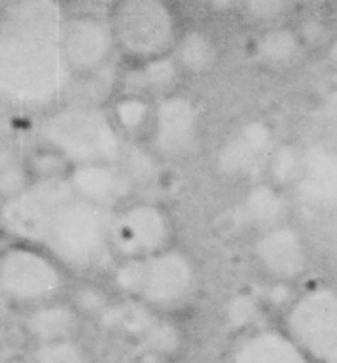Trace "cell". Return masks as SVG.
<instances>
[{"mask_svg":"<svg viewBox=\"0 0 337 363\" xmlns=\"http://www.w3.org/2000/svg\"><path fill=\"white\" fill-rule=\"evenodd\" d=\"M67 74L59 25L53 28L46 14H23L0 25V94L20 105H46Z\"/></svg>","mask_w":337,"mask_h":363,"instance_id":"cell-1","label":"cell"},{"mask_svg":"<svg viewBox=\"0 0 337 363\" xmlns=\"http://www.w3.org/2000/svg\"><path fill=\"white\" fill-rule=\"evenodd\" d=\"M110 216L112 209L73 191L55 211L41 243L60 266L92 268L112 254Z\"/></svg>","mask_w":337,"mask_h":363,"instance_id":"cell-2","label":"cell"},{"mask_svg":"<svg viewBox=\"0 0 337 363\" xmlns=\"http://www.w3.org/2000/svg\"><path fill=\"white\" fill-rule=\"evenodd\" d=\"M106 21L116 50L133 66L170 57L183 34L176 11L160 0H124Z\"/></svg>","mask_w":337,"mask_h":363,"instance_id":"cell-3","label":"cell"},{"mask_svg":"<svg viewBox=\"0 0 337 363\" xmlns=\"http://www.w3.org/2000/svg\"><path fill=\"white\" fill-rule=\"evenodd\" d=\"M117 282L144 305L163 311L190 301L197 273L187 255L170 247L148 259L123 262Z\"/></svg>","mask_w":337,"mask_h":363,"instance_id":"cell-4","label":"cell"},{"mask_svg":"<svg viewBox=\"0 0 337 363\" xmlns=\"http://www.w3.org/2000/svg\"><path fill=\"white\" fill-rule=\"evenodd\" d=\"M48 147L73 167L109 163L116 152V126L91 108H66L53 113L43 126Z\"/></svg>","mask_w":337,"mask_h":363,"instance_id":"cell-5","label":"cell"},{"mask_svg":"<svg viewBox=\"0 0 337 363\" xmlns=\"http://www.w3.org/2000/svg\"><path fill=\"white\" fill-rule=\"evenodd\" d=\"M62 286V266L35 245L20 241L0 255V291L13 300L48 303Z\"/></svg>","mask_w":337,"mask_h":363,"instance_id":"cell-6","label":"cell"},{"mask_svg":"<svg viewBox=\"0 0 337 363\" xmlns=\"http://www.w3.org/2000/svg\"><path fill=\"white\" fill-rule=\"evenodd\" d=\"M172 222L165 209L149 202H131L112 211L110 250L121 262L140 261L170 248Z\"/></svg>","mask_w":337,"mask_h":363,"instance_id":"cell-7","label":"cell"},{"mask_svg":"<svg viewBox=\"0 0 337 363\" xmlns=\"http://www.w3.org/2000/svg\"><path fill=\"white\" fill-rule=\"evenodd\" d=\"M73 194L67 179L32 181L14 197L6 199L2 218L7 229L23 243H39L45 238L59 206Z\"/></svg>","mask_w":337,"mask_h":363,"instance_id":"cell-8","label":"cell"},{"mask_svg":"<svg viewBox=\"0 0 337 363\" xmlns=\"http://www.w3.org/2000/svg\"><path fill=\"white\" fill-rule=\"evenodd\" d=\"M59 41L71 73H94L116 50L109 21L92 14L67 16L59 23Z\"/></svg>","mask_w":337,"mask_h":363,"instance_id":"cell-9","label":"cell"},{"mask_svg":"<svg viewBox=\"0 0 337 363\" xmlns=\"http://www.w3.org/2000/svg\"><path fill=\"white\" fill-rule=\"evenodd\" d=\"M197 133V110L177 94L156 99L148 137L167 155L184 151Z\"/></svg>","mask_w":337,"mask_h":363,"instance_id":"cell-10","label":"cell"},{"mask_svg":"<svg viewBox=\"0 0 337 363\" xmlns=\"http://www.w3.org/2000/svg\"><path fill=\"white\" fill-rule=\"evenodd\" d=\"M70 184L74 194L103 208H109L114 199H121L126 194V179L110 163L73 167Z\"/></svg>","mask_w":337,"mask_h":363,"instance_id":"cell-11","label":"cell"},{"mask_svg":"<svg viewBox=\"0 0 337 363\" xmlns=\"http://www.w3.org/2000/svg\"><path fill=\"white\" fill-rule=\"evenodd\" d=\"M233 363H305L289 339L272 332H259L245 339Z\"/></svg>","mask_w":337,"mask_h":363,"instance_id":"cell-12","label":"cell"},{"mask_svg":"<svg viewBox=\"0 0 337 363\" xmlns=\"http://www.w3.org/2000/svg\"><path fill=\"white\" fill-rule=\"evenodd\" d=\"M27 330L38 344L70 340L77 328V312L62 303L38 305L27 318Z\"/></svg>","mask_w":337,"mask_h":363,"instance_id":"cell-13","label":"cell"},{"mask_svg":"<svg viewBox=\"0 0 337 363\" xmlns=\"http://www.w3.org/2000/svg\"><path fill=\"white\" fill-rule=\"evenodd\" d=\"M181 73H204L216 59V46L206 32L183 30L172 52Z\"/></svg>","mask_w":337,"mask_h":363,"instance_id":"cell-14","label":"cell"},{"mask_svg":"<svg viewBox=\"0 0 337 363\" xmlns=\"http://www.w3.org/2000/svg\"><path fill=\"white\" fill-rule=\"evenodd\" d=\"M153 108H155L153 99L124 92L112 105V110H110L112 117H110V121L116 126V130H124L128 133L148 135L149 126H151Z\"/></svg>","mask_w":337,"mask_h":363,"instance_id":"cell-15","label":"cell"},{"mask_svg":"<svg viewBox=\"0 0 337 363\" xmlns=\"http://www.w3.org/2000/svg\"><path fill=\"white\" fill-rule=\"evenodd\" d=\"M34 363H91L87 354L70 340L39 344L34 353Z\"/></svg>","mask_w":337,"mask_h":363,"instance_id":"cell-16","label":"cell"}]
</instances>
